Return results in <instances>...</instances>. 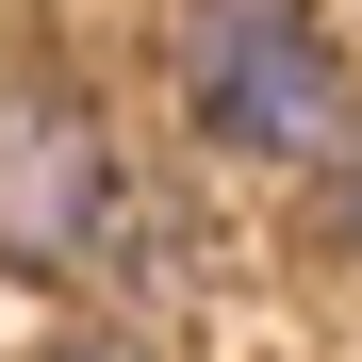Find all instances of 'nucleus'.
Instances as JSON below:
<instances>
[{
    "label": "nucleus",
    "instance_id": "nucleus-1",
    "mask_svg": "<svg viewBox=\"0 0 362 362\" xmlns=\"http://www.w3.org/2000/svg\"><path fill=\"white\" fill-rule=\"evenodd\" d=\"M165 99L214 165H313L346 132L329 0H165Z\"/></svg>",
    "mask_w": 362,
    "mask_h": 362
},
{
    "label": "nucleus",
    "instance_id": "nucleus-2",
    "mask_svg": "<svg viewBox=\"0 0 362 362\" xmlns=\"http://www.w3.org/2000/svg\"><path fill=\"white\" fill-rule=\"evenodd\" d=\"M132 230V148L66 66H0V280L17 296H66L115 264Z\"/></svg>",
    "mask_w": 362,
    "mask_h": 362
},
{
    "label": "nucleus",
    "instance_id": "nucleus-3",
    "mask_svg": "<svg viewBox=\"0 0 362 362\" xmlns=\"http://www.w3.org/2000/svg\"><path fill=\"white\" fill-rule=\"evenodd\" d=\"M313 198H329V247H362V99H346V132L313 148Z\"/></svg>",
    "mask_w": 362,
    "mask_h": 362
},
{
    "label": "nucleus",
    "instance_id": "nucleus-4",
    "mask_svg": "<svg viewBox=\"0 0 362 362\" xmlns=\"http://www.w3.org/2000/svg\"><path fill=\"white\" fill-rule=\"evenodd\" d=\"M33 362H165V346H148V329H99V313H83V329H33Z\"/></svg>",
    "mask_w": 362,
    "mask_h": 362
}]
</instances>
